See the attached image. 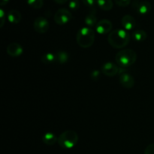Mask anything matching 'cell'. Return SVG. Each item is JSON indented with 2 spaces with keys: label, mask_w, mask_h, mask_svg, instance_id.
I'll use <instances>...</instances> for the list:
<instances>
[{
  "label": "cell",
  "mask_w": 154,
  "mask_h": 154,
  "mask_svg": "<svg viewBox=\"0 0 154 154\" xmlns=\"http://www.w3.org/2000/svg\"><path fill=\"white\" fill-rule=\"evenodd\" d=\"M131 35L126 30L117 29L109 33L108 36V43L113 48L121 49L129 45Z\"/></svg>",
  "instance_id": "1"
},
{
  "label": "cell",
  "mask_w": 154,
  "mask_h": 154,
  "mask_svg": "<svg viewBox=\"0 0 154 154\" xmlns=\"http://www.w3.org/2000/svg\"><path fill=\"white\" fill-rule=\"evenodd\" d=\"M96 38L95 32L90 27H82L77 32V43L81 48H89L93 45Z\"/></svg>",
  "instance_id": "2"
},
{
  "label": "cell",
  "mask_w": 154,
  "mask_h": 154,
  "mask_svg": "<svg viewBox=\"0 0 154 154\" xmlns=\"http://www.w3.org/2000/svg\"><path fill=\"white\" fill-rule=\"evenodd\" d=\"M137 54L132 49H124L119 51L115 56V61L121 68L132 66L136 62Z\"/></svg>",
  "instance_id": "3"
},
{
  "label": "cell",
  "mask_w": 154,
  "mask_h": 154,
  "mask_svg": "<svg viewBox=\"0 0 154 154\" xmlns=\"http://www.w3.org/2000/svg\"><path fill=\"white\" fill-rule=\"evenodd\" d=\"M78 141V135L73 130H66L58 137V144L62 148L72 149Z\"/></svg>",
  "instance_id": "4"
},
{
  "label": "cell",
  "mask_w": 154,
  "mask_h": 154,
  "mask_svg": "<svg viewBox=\"0 0 154 154\" xmlns=\"http://www.w3.org/2000/svg\"><path fill=\"white\" fill-rule=\"evenodd\" d=\"M72 19V14L66 8H60L54 14V21L58 25H65Z\"/></svg>",
  "instance_id": "5"
},
{
  "label": "cell",
  "mask_w": 154,
  "mask_h": 154,
  "mask_svg": "<svg viewBox=\"0 0 154 154\" xmlns=\"http://www.w3.org/2000/svg\"><path fill=\"white\" fill-rule=\"evenodd\" d=\"M119 73H120L119 81H120V84L125 88H132L135 85V79H134L133 77L122 68L119 69Z\"/></svg>",
  "instance_id": "6"
},
{
  "label": "cell",
  "mask_w": 154,
  "mask_h": 154,
  "mask_svg": "<svg viewBox=\"0 0 154 154\" xmlns=\"http://www.w3.org/2000/svg\"><path fill=\"white\" fill-rule=\"evenodd\" d=\"M50 24L48 20L43 17H38L36 18L33 23V27H34L35 31L37 32L38 33L43 34L49 29Z\"/></svg>",
  "instance_id": "7"
},
{
  "label": "cell",
  "mask_w": 154,
  "mask_h": 154,
  "mask_svg": "<svg viewBox=\"0 0 154 154\" xmlns=\"http://www.w3.org/2000/svg\"><path fill=\"white\" fill-rule=\"evenodd\" d=\"M113 24L109 20L103 19L99 20L97 23L96 26V32L99 34H107L108 32H111V29H112Z\"/></svg>",
  "instance_id": "8"
},
{
  "label": "cell",
  "mask_w": 154,
  "mask_h": 154,
  "mask_svg": "<svg viewBox=\"0 0 154 154\" xmlns=\"http://www.w3.org/2000/svg\"><path fill=\"white\" fill-rule=\"evenodd\" d=\"M102 72L108 77H113L119 73V68L114 63L108 62L102 66Z\"/></svg>",
  "instance_id": "9"
},
{
  "label": "cell",
  "mask_w": 154,
  "mask_h": 154,
  "mask_svg": "<svg viewBox=\"0 0 154 154\" xmlns=\"http://www.w3.org/2000/svg\"><path fill=\"white\" fill-rule=\"evenodd\" d=\"M6 51H7L8 54L12 57H19L23 52L22 46L17 42H12V43L9 44Z\"/></svg>",
  "instance_id": "10"
},
{
  "label": "cell",
  "mask_w": 154,
  "mask_h": 154,
  "mask_svg": "<svg viewBox=\"0 0 154 154\" xmlns=\"http://www.w3.org/2000/svg\"><path fill=\"white\" fill-rule=\"evenodd\" d=\"M135 11L141 15L148 14L151 11V4L148 1L138 2L135 5Z\"/></svg>",
  "instance_id": "11"
},
{
  "label": "cell",
  "mask_w": 154,
  "mask_h": 154,
  "mask_svg": "<svg viewBox=\"0 0 154 154\" xmlns=\"http://www.w3.org/2000/svg\"><path fill=\"white\" fill-rule=\"evenodd\" d=\"M121 23L125 30L129 31V30H132L135 28V26H136V21L133 17L126 14L122 17Z\"/></svg>",
  "instance_id": "12"
},
{
  "label": "cell",
  "mask_w": 154,
  "mask_h": 154,
  "mask_svg": "<svg viewBox=\"0 0 154 154\" xmlns=\"http://www.w3.org/2000/svg\"><path fill=\"white\" fill-rule=\"evenodd\" d=\"M7 18L11 23L17 24L20 22L22 16H21V14L19 11L12 9V10L9 11L8 13Z\"/></svg>",
  "instance_id": "13"
},
{
  "label": "cell",
  "mask_w": 154,
  "mask_h": 154,
  "mask_svg": "<svg viewBox=\"0 0 154 154\" xmlns=\"http://www.w3.org/2000/svg\"><path fill=\"white\" fill-rule=\"evenodd\" d=\"M42 141L46 145L52 146L58 141V138L55 134L52 133V132H47L42 136Z\"/></svg>",
  "instance_id": "14"
},
{
  "label": "cell",
  "mask_w": 154,
  "mask_h": 154,
  "mask_svg": "<svg viewBox=\"0 0 154 154\" xmlns=\"http://www.w3.org/2000/svg\"><path fill=\"white\" fill-rule=\"evenodd\" d=\"M147 37V34L144 30L137 29L132 32V38L134 41L137 42H142L146 40Z\"/></svg>",
  "instance_id": "15"
},
{
  "label": "cell",
  "mask_w": 154,
  "mask_h": 154,
  "mask_svg": "<svg viewBox=\"0 0 154 154\" xmlns=\"http://www.w3.org/2000/svg\"><path fill=\"white\" fill-rule=\"evenodd\" d=\"M42 63L46 65H51L57 62V55L54 53H46L42 57Z\"/></svg>",
  "instance_id": "16"
},
{
  "label": "cell",
  "mask_w": 154,
  "mask_h": 154,
  "mask_svg": "<svg viewBox=\"0 0 154 154\" xmlns=\"http://www.w3.org/2000/svg\"><path fill=\"white\" fill-rule=\"evenodd\" d=\"M84 22H85L86 25L88 27H92L96 26L97 24V17L96 16L95 12H90L86 16L85 19H84Z\"/></svg>",
  "instance_id": "17"
},
{
  "label": "cell",
  "mask_w": 154,
  "mask_h": 154,
  "mask_svg": "<svg viewBox=\"0 0 154 154\" xmlns=\"http://www.w3.org/2000/svg\"><path fill=\"white\" fill-rule=\"evenodd\" d=\"M97 5L104 11H110L113 8L112 0H97Z\"/></svg>",
  "instance_id": "18"
},
{
  "label": "cell",
  "mask_w": 154,
  "mask_h": 154,
  "mask_svg": "<svg viewBox=\"0 0 154 154\" xmlns=\"http://www.w3.org/2000/svg\"><path fill=\"white\" fill-rule=\"evenodd\" d=\"M56 55H57V62L60 64H64L69 60V54L66 51H58L56 53Z\"/></svg>",
  "instance_id": "19"
},
{
  "label": "cell",
  "mask_w": 154,
  "mask_h": 154,
  "mask_svg": "<svg viewBox=\"0 0 154 154\" xmlns=\"http://www.w3.org/2000/svg\"><path fill=\"white\" fill-rule=\"evenodd\" d=\"M27 3L33 8L39 9L43 6L44 0H27Z\"/></svg>",
  "instance_id": "20"
},
{
  "label": "cell",
  "mask_w": 154,
  "mask_h": 154,
  "mask_svg": "<svg viewBox=\"0 0 154 154\" xmlns=\"http://www.w3.org/2000/svg\"><path fill=\"white\" fill-rule=\"evenodd\" d=\"M69 8L73 11L78 10L80 7L79 0H70L69 3Z\"/></svg>",
  "instance_id": "21"
},
{
  "label": "cell",
  "mask_w": 154,
  "mask_h": 154,
  "mask_svg": "<svg viewBox=\"0 0 154 154\" xmlns=\"http://www.w3.org/2000/svg\"><path fill=\"white\" fill-rule=\"evenodd\" d=\"M116 4L120 7H126L131 2V0H114Z\"/></svg>",
  "instance_id": "22"
},
{
  "label": "cell",
  "mask_w": 154,
  "mask_h": 154,
  "mask_svg": "<svg viewBox=\"0 0 154 154\" xmlns=\"http://www.w3.org/2000/svg\"><path fill=\"white\" fill-rule=\"evenodd\" d=\"M101 75V72L99 70H94L90 73V77H91V79L93 81H97L99 79Z\"/></svg>",
  "instance_id": "23"
},
{
  "label": "cell",
  "mask_w": 154,
  "mask_h": 154,
  "mask_svg": "<svg viewBox=\"0 0 154 154\" xmlns=\"http://www.w3.org/2000/svg\"><path fill=\"white\" fill-rule=\"evenodd\" d=\"M5 17L6 14L5 13V11L2 8H1L0 9V23H1L0 26L1 27H2L4 26L5 21Z\"/></svg>",
  "instance_id": "24"
},
{
  "label": "cell",
  "mask_w": 154,
  "mask_h": 154,
  "mask_svg": "<svg viewBox=\"0 0 154 154\" xmlns=\"http://www.w3.org/2000/svg\"><path fill=\"white\" fill-rule=\"evenodd\" d=\"M144 154H154V143L150 144L146 147Z\"/></svg>",
  "instance_id": "25"
},
{
  "label": "cell",
  "mask_w": 154,
  "mask_h": 154,
  "mask_svg": "<svg viewBox=\"0 0 154 154\" xmlns=\"http://www.w3.org/2000/svg\"><path fill=\"white\" fill-rule=\"evenodd\" d=\"M84 4L88 7H93L97 3V0H83Z\"/></svg>",
  "instance_id": "26"
},
{
  "label": "cell",
  "mask_w": 154,
  "mask_h": 154,
  "mask_svg": "<svg viewBox=\"0 0 154 154\" xmlns=\"http://www.w3.org/2000/svg\"><path fill=\"white\" fill-rule=\"evenodd\" d=\"M68 0H54V2H56L57 3H58V4H65L66 2H67Z\"/></svg>",
  "instance_id": "27"
},
{
  "label": "cell",
  "mask_w": 154,
  "mask_h": 154,
  "mask_svg": "<svg viewBox=\"0 0 154 154\" xmlns=\"http://www.w3.org/2000/svg\"><path fill=\"white\" fill-rule=\"evenodd\" d=\"M9 0H1V2H0V5H1V6H3L7 4Z\"/></svg>",
  "instance_id": "28"
}]
</instances>
